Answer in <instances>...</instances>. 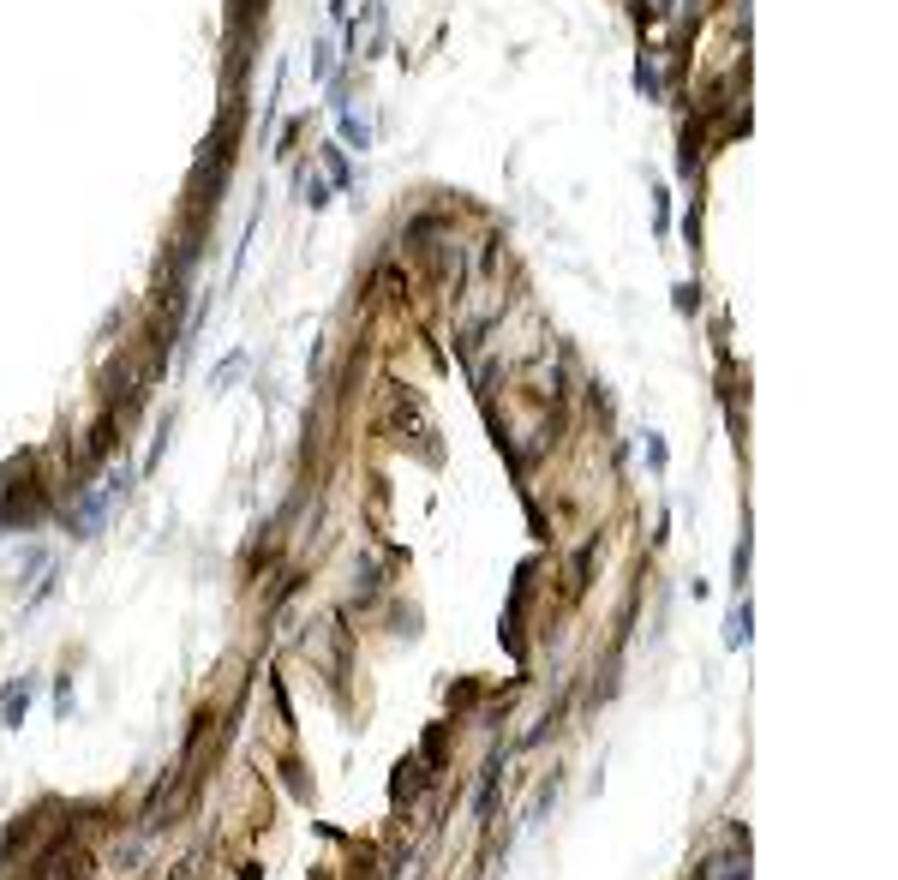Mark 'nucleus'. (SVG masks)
Here are the masks:
<instances>
[{
	"label": "nucleus",
	"mask_w": 898,
	"mask_h": 880,
	"mask_svg": "<svg viewBox=\"0 0 898 880\" xmlns=\"http://www.w3.org/2000/svg\"><path fill=\"white\" fill-rule=\"evenodd\" d=\"M330 174H336V180H342V186H353V168H348V156H336V151H330Z\"/></svg>",
	"instance_id": "423d86ee"
},
{
	"label": "nucleus",
	"mask_w": 898,
	"mask_h": 880,
	"mask_svg": "<svg viewBox=\"0 0 898 880\" xmlns=\"http://www.w3.org/2000/svg\"><path fill=\"white\" fill-rule=\"evenodd\" d=\"M24 713H31V677L7 683V695H0V718H7V731H19Z\"/></svg>",
	"instance_id": "f03ea898"
},
{
	"label": "nucleus",
	"mask_w": 898,
	"mask_h": 880,
	"mask_svg": "<svg viewBox=\"0 0 898 880\" xmlns=\"http://www.w3.org/2000/svg\"><path fill=\"white\" fill-rule=\"evenodd\" d=\"M749 623H755V611H749V599L725 618V648H749Z\"/></svg>",
	"instance_id": "7ed1b4c3"
},
{
	"label": "nucleus",
	"mask_w": 898,
	"mask_h": 880,
	"mask_svg": "<svg viewBox=\"0 0 898 880\" xmlns=\"http://www.w3.org/2000/svg\"><path fill=\"white\" fill-rule=\"evenodd\" d=\"M336 132H342V138L353 144V151H365V144H372V126H365V121H360V114H348V108H342V114H336Z\"/></svg>",
	"instance_id": "20e7f679"
},
{
	"label": "nucleus",
	"mask_w": 898,
	"mask_h": 880,
	"mask_svg": "<svg viewBox=\"0 0 898 880\" xmlns=\"http://www.w3.org/2000/svg\"><path fill=\"white\" fill-rule=\"evenodd\" d=\"M126 486H132V479L121 474V467H114V474H109V479H102V486L91 491V504H84L79 516H72V534H84V539H91L102 521H114V516H121V504H126Z\"/></svg>",
	"instance_id": "f257e3e1"
},
{
	"label": "nucleus",
	"mask_w": 898,
	"mask_h": 880,
	"mask_svg": "<svg viewBox=\"0 0 898 880\" xmlns=\"http://www.w3.org/2000/svg\"><path fill=\"white\" fill-rule=\"evenodd\" d=\"M330 72H336V42H318V61H312V79L323 84V79H330Z\"/></svg>",
	"instance_id": "39448f33"
}]
</instances>
